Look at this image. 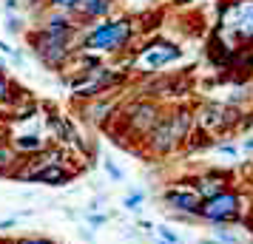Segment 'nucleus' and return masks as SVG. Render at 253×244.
I'll return each instance as SVG.
<instances>
[{
  "mask_svg": "<svg viewBox=\"0 0 253 244\" xmlns=\"http://www.w3.org/2000/svg\"><path fill=\"white\" fill-rule=\"evenodd\" d=\"M131 122H134V128H142V131H148V128H154V125H157V122H160V119H157V108H154V105H137V108H134V116H131Z\"/></svg>",
  "mask_w": 253,
  "mask_h": 244,
  "instance_id": "nucleus-10",
  "label": "nucleus"
},
{
  "mask_svg": "<svg viewBox=\"0 0 253 244\" xmlns=\"http://www.w3.org/2000/svg\"><path fill=\"white\" fill-rule=\"evenodd\" d=\"M9 91H12V85H9V77L0 71V100H6V97H9Z\"/></svg>",
  "mask_w": 253,
  "mask_h": 244,
  "instance_id": "nucleus-18",
  "label": "nucleus"
},
{
  "mask_svg": "<svg viewBox=\"0 0 253 244\" xmlns=\"http://www.w3.org/2000/svg\"><path fill=\"white\" fill-rule=\"evenodd\" d=\"M245 148H248V151H253V139H248V142H245Z\"/></svg>",
  "mask_w": 253,
  "mask_h": 244,
  "instance_id": "nucleus-26",
  "label": "nucleus"
},
{
  "mask_svg": "<svg viewBox=\"0 0 253 244\" xmlns=\"http://www.w3.org/2000/svg\"><path fill=\"white\" fill-rule=\"evenodd\" d=\"M20 17H9V20H6V29H9V32H20Z\"/></svg>",
  "mask_w": 253,
  "mask_h": 244,
  "instance_id": "nucleus-20",
  "label": "nucleus"
},
{
  "mask_svg": "<svg viewBox=\"0 0 253 244\" xmlns=\"http://www.w3.org/2000/svg\"><path fill=\"white\" fill-rule=\"evenodd\" d=\"M14 224H17V219H3V221H0V230L6 233V230H12Z\"/></svg>",
  "mask_w": 253,
  "mask_h": 244,
  "instance_id": "nucleus-23",
  "label": "nucleus"
},
{
  "mask_svg": "<svg viewBox=\"0 0 253 244\" xmlns=\"http://www.w3.org/2000/svg\"><path fill=\"white\" fill-rule=\"evenodd\" d=\"M85 221H88V227H103L105 221H108V216H105V213H94V210H88V213H85Z\"/></svg>",
  "mask_w": 253,
  "mask_h": 244,
  "instance_id": "nucleus-15",
  "label": "nucleus"
},
{
  "mask_svg": "<svg viewBox=\"0 0 253 244\" xmlns=\"http://www.w3.org/2000/svg\"><path fill=\"white\" fill-rule=\"evenodd\" d=\"M182 57V51L173 46V43H157V46H148L142 54L137 57V66L139 69H148V71H157L162 66H168L173 60Z\"/></svg>",
  "mask_w": 253,
  "mask_h": 244,
  "instance_id": "nucleus-5",
  "label": "nucleus"
},
{
  "mask_svg": "<svg viewBox=\"0 0 253 244\" xmlns=\"http://www.w3.org/2000/svg\"><path fill=\"white\" fill-rule=\"evenodd\" d=\"M17 165H20V153L14 151L12 145H6V142H0V174L12 176Z\"/></svg>",
  "mask_w": 253,
  "mask_h": 244,
  "instance_id": "nucleus-11",
  "label": "nucleus"
},
{
  "mask_svg": "<svg viewBox=\"0 0 253 244\" xmlns=\"http://www.w3.org/2000/svg\"><path fill=\"white\" fill-rule=\"evenodd\" d=\"M51 6H57V9H77L80 6V0H48Z\"/></svg>",
  "mask_w": 253,
  "mask_h": 244,
  "instance_id": "nucleus-17",
  "label": "nucleus"
},
{
  "mask_svg": "<svg viewBox=\"0 0 253 244\" xmlns=\"http://www.w3.org/2000/svg\"><path fill=\"white\" fill-rule=\"evenodd\" d=\"M162 202L173 210V213H185V216H196V210L202 205V199L196 193L194 187H168L165 193H162Z\"/></svg>",
  "mask_w": 253,
  "mask_h": 244,
  "instance_id": "nucleus-4",
  "label": "nucleus"
},
{
  "mask_svg": "<svg viewBox=\"0 0 253 244\" xmlns=\"http://www.w3.org/2000/svg\"><path fill=\"white\" fill-rule=\"evenodd\" d=\"M108 6H111V0H80V9L85 17H103L108 12Z\"/></svg>",
  "mask_w": 253,
  "mask_h": 244,
  "instance_id": "nucleus-12",
  "label": "nucleus"
},
{
  "mask_svg": "<svg viewBox=\"0 0 253 244\" xmlns=\"http://www.w3.org/2000/svg\"><path fill=\"white\" fill-rule=\"evenodd\" d=\"M168 122H171L173 139L179 142V139H185V137L191 134V128H194V114H191L188 108H179L173 116H168Z\"/></svg>",
  "mask_w": 253,
  "mask_h": 244,
  "instance_id": "nucleus-9",
  "label": "nucleus"
},
{
  "mask_svg": "<svg viewBox=\"0 0 253 244\" xmlns=\"http://www.w3.org/2000/svg\"><path fill=\"white\" fill-rule=\"evenodd\" d=\"M105 171H108V176H111L114 182H120V179H123V171H120V168H114V162H105Z\"/></svg>",
  "mask_w": 253,
  "mask_h": 244,
  "instance_id": "nucleus-19",
  "label": "nucleus"
},
{
  "mask_svg": "<svg viewBox=\"0 0 253 244\" xmlns=\"http://www.w3.org/2000/svg\"><path fill=\"white\" fill-rule=\"evenodd\" d=\"M213 239L222 244H242V239L236 233H230L228 227H222V224H213Z\"/></svg>",
  "mask_w": 253,
  "mask_h": 244,
  "instance_id": "nucleus-13",
  "label": "nucleus"
},
{
  "mask_svg": "<svg viewBox=\"0 0 253 244\" xmlns=\"http://www.w3.org/2000/svg\"><path fill=\"white\" fill-rule=\"evenodd\" d=\"M196 219H205L211 224H233L242 219V196L236 190H225L213 199H205L196 210Z\"/></svg>",
  "mask_w": 253,
  "mask_h": 244,
  "instance_id": "nucleus-1",
  "label": "nucleus"
},
{
  "mask_svg": "<svg viewBox=\"0 0 253 244\" xmlns=\"http://www.w3.org/2000/svg\"><path fill=\"white\" fill-rule=\"evenodd\" d=\"M69 37H71V32H66V35L40 32V35L32 37V48H35V54L43 60L46 66L60 69V66L66 63V57H69Z\"/></svg>",
  "mask_w": 253,
  "mask_h": 244,
  "instance_id": "nucleus-3",
  "label": "nucleus"
},
{
  "mask_svg": "<svg viewBox=\"0 0 253 244\" xmlns=\"http://www.w3.org/2000/svg\"><path fill=\"white\" fill-rule=\"evenodd\" d=\"M157 236H160L162 242H171V244H179V236H176V233H173L171 227H165V224H162V227H157Z\"/></svg>",
  "mask_w": 253,
  "mask_h": 244,
  "instance_id": "nucleus-16",
  "label": "nucleus"
},
{
  "mask_svg": "<svg viewBox=\"0 0 253 244\" xmlns=\"http://www.w3.org/2000/svg\"><path fill=\"white\" fill-rule=\"evenodd\" d=\"M80 239H83V242H91V239H94L91 227H83V230H80Z\"/></svg>",
  "mask_w": 253,
  "mask_h": 244,
  "instance_id": "nucleus-24",
  "label": "nucleus"
},
{
  "mask_svg": "<svg viewBox=\"0 0 253 244\" xmlns=\"http://www.w3.org/2000/svg\"><path fill=\"white\" fill-rule=\"evenodd\" d=\"M157 244H171V242H162V239H157Z\"/></svg>",
  "mask_w": 253,
  "mask_h": 244,
  "instance_id": "nucleus-27",
  "label": "nucleus"
},
{
  "mask_svg": "<svg viewBox=\"0 0 253 244\" xmlns=\"http://www.w3.org/2000/svg\"><path fill=\"white\" fill-rule=\"evenodd\" d=\"M230 174H225V171H211V174H205L199 182H196V193H199V199L205 202V199H213L219 196V193H225V190H230Z\"/></svg>",
  "mask_w": 253,
  "mask_h": 244,
  "instance_id": "nucleus-6",
  "label": "nucleus"
},
{
  "mask_svg": "<svg viewBox=\"0 0 253 244\" xmlns=\"http://www.w3.org/2000/svg\"><path fill=\"white\" fill-rule=\"evenodd\" d=\"M176 3H188V0H176Z\"/></svg>",
  "mask_w": 253,
  "mask_h": 244,
  "instance_id": "nucleus-28",
  "label": "nucleus"
},
{
  "mask_svg": "<svg viewBox=\"0 0 253 244\" xmlns=\"http://www.w3.org/2000/svg\"><path fill=\"white\" fill-rule=\"evenodd\" d=\"M199 244H222V242H216V239H202Z\"/></svg>",
  "mask_w": 253,
  "mask_h": 244,
  "instance_id": "nucleus-25",
  "label": "nucleus"
},
{
  "mask_svg": "<svg viewBox=\"0 0 253 244\" xmlns=\"http://www.w3.org/2000/svg\"><path fill=\"white\" fill-rule=\"evenodd\" d=\"M14 244H51V242H46V239H17Z\"/></svg>",
  "mask_w": 253,
  "mask_h": 244,
  "instance_id": "nucleus-22",
  "label": "nucleus"
},
{
  "mask_svg": "<svg viewBox=\"0 0 253 244\" xmlns=\"http://www.w3.org/2000/svg\"><path fill=\"white\" fill-rule=\"evenodd\" d=\"M142 202H145V193H142V190H134V193H131V196H128L126 202H123V208H128V210H139V205H142Z\"/></svg>",
  "mask_w": 253,
  "mask_h": 244,
  "instance_id": "nucleus-14",
  "label": "nucleus"
},
{
  "mask_svg": "<svg viewBox=\"0 0 253 244\" xmlns=\"http://www.w3.org/2000/svg\"><path fill=\"white\" fill-rule=\"evenodd\" d=\"M131 23L128 20H114V23H103V26H94L91 32L85 35L83 46L88 51H117L123 48L131 40Z\"/></svg>",
  "mask_w": 253,
  "mask_h": 244,
  "instance_id": "nucleus-2",
  "label": "nucleus"
},
{
  "mask_svg": "<svg viewBox=\"0 0 253 244\" xmlns=\"http://www.w3.org/2000/svg\"><path fill=\"white\" fill-rule=\"evenodd\" d=\"M219 153H228V156H236V145H219Z\"/></svg>",
  "mask_w": 253,
  "mask_h": 244,
  "instance_id": "nucleus-21",
  "label": "nucleus"
},
{
  "mask_svg": "<svg viewBox=\"0 0 253 244\" xmlns=\"http://www.w3.org/2000/svg\"><path fill=\"white\" fill-rule=\"evenodd\" d=\"M148 145H151V151L154 153H168L176 145V139H173V131H171V122L168 119H160L157 125H154V131H151V137H148Z\"/></svg>",
  "mask_w": 253,
  "mask_h": 244,
  "instance_id": "nucleus-8",
  "label": "nucleus"
},
{
  "mask_svg": "<svg viewBox=\"0 0 253 244\" xmlns=\"http://www.w3.org/2000/svg\"><path fill=\"white\" fill-rule=\"evenodd\" d=\"M26 179L29 182H43V185H66L71 179V171H66L63 165H40Z\"/></svg>",
  "mask_w": 253,
  "mask_h": 244,
  "instance_id": "nucleus-7",
  "label": "nucleus"
}]
</instances>
